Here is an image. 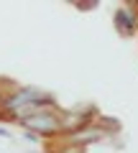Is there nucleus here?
I'll return each instance as SVG.
<instances>
[{
	"label": "nucleus",
	"mask_w": 138,
	"mask_h": 153,
	"mask_svg": "<svg viewBox=\"0 0 138 153\" xmlns=\"http://www.w3.org/2000/svg\"><path fill=\"white\" fill-rule=\"evenodd\" d=\"M23 125L36 135H54L61 130V117H56L54 112H33L23 120Z\"/></svg>",
	"instance_id": "f257e3e1"
},
{
	"label": "nucleus",
	"mask_w": 138,
	"mask_h": 153,
	"mask_svg": "<svg viewBox=\"0 0 138 153\" xmlns=\"http://www.w3.org/2000/svg\"><path fill=\"white\" fill-rule=\"evenodd\" d=\"M115 26L123 36H133L136 33V16L125 8H120V10H115Z\"/></svg>",
	"instance_id": "f03ea898"
},
{
	"label": "nucleus",
	"mask_w": 138,
	"mask_h": 153,
	"mask_svg": "<svg viewBox=\"0 0 138 153\" xmlns=\"http://www.w3.org/2000/svg\"><path fill=\"white\" fill-rule=\"evenodd\" d=\"M0 138H10V130H5V128H0Z\"/></svg>",
	"instance_id": "7ed1b4c3"
},
{
	"label": "nucleus",
	"mask_w": 138,
	"mask_h": 153,
	"mask_svg": "<svg viewBox=\"0 0 138 153\" xmlns=\"http://www.w3.org/2000/svg\"><path fill=\"white\" fill-rule=\"evenodd\" d=\"M64 153H82V148H77V151H74V148H66Z\"/></svg>",
	"instance_id": "20e7f679"
}]
</instances>
